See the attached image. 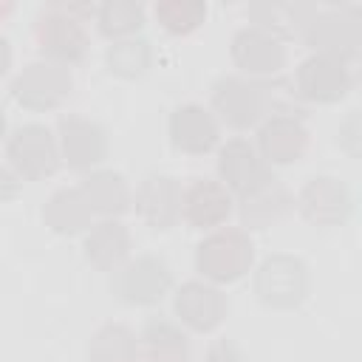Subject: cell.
Returning a JSON list of instances; mask_svg holds the SVG:
<instances>
[{
  "label": "cell",
  "instance_id": "cell-1",
  "mask_svg": "<svg viewBox=\"0 0 362 362\" xmlns=\"http://www.w3.org/2000/svg\"><path fill=\"white\" fill-rule=\"evenodd\" d=\"M255 266V240L240 226H218L195 246V269L209 283H235Z\"/></svg>",
  "mask_w": 362,
  "mask_h": 362
},
{
  "label": "cell",
  "instance_id": "cell-2",
  "mask_svg": "<svg viewBox=\"0 0 362 362\" xmlns=\"http://www.w3.org/2000/svg\"><path fill=\"white\" fill-rule=\"evenodd\" d=\"M303 40L311 54H325L348 62L362 48V6H320L303 31Z\"/></svg>",
  "mask_w": 362,
  "mask_h": 362
},
{
  "label": "cell",
  "instance_id": "cell-3",
  "mask_svg": "<svg viewBox=\"0 0 362 362\" xmlns=\"http://www.w3.org/2000/svg\"><path fill=\"white\" fill-rule=\"evenodd\" d=\"M255 294L266 308L288 311L308 300L311 269L303 257L294 255H269L255 269Z\"/></svg>",
  "mask_w": 362,
  "mask_h": 362
},
{
  "label": "cell",
  "instance_id": "cell-4",
  "mask_svg": "<svg viewBox=\"0 0 362 362\" xmlns=\"http://www.w3.org/2000/svg\"><path fill=\"white\" fill-rule=\"evenodd\" d=\"M62 161L59 139L40 122H25L6 136V164L23 181H40L57 173Z\"/></svg>",
  "mask_w": 362,
  "mask_h": 362
},
{
  "label": "cell",
  "instance_id": "cell-5",
  "mask_svg": "<svg viewBox=\"0 0 362 362\" xmlns=\"http://www.w3.org/2000/svg\"><path fill=\"white\" fill-rule=\"evenodd\" d=\"M212 113L235 130H246L269 119L266 85L263 79H249L243 74H226L212 82Z\"/></svg>",
  "mask_w": 362,
  "mask_h": 362
},
{
  "label": "cell",
  "instance_id": "cell-6",
  "mask_svg": "<svg viewBox=\"0 0 362 362\" xmlns=\"http://www.w3.org/2000/svg\"><path fill=\"white\" fill-rule=\"evenodd\" d=\"M173 288V272L158 255H136L110 277V291L124 305H156Z\"/></svg>",
  "mask_w": 362,
  "mask_h": 362
},
{
  "label": "cell",
  "instance_id": "cell-7",
  "mask_svg": "<svg viewBox=\"0 0 362 362\" xmlns=\"http://www.w3.org/2000/svg\"><path fill=\"white\" fill-rule=\"evenodd\" d=\"M34 42L42 54V59L59 62V65H74L88 54V28L79 17L68 14L57 3H48L45 11L37 14L34 20Z\"/></svg>",
  "mask_w": 362,
  "mask_h": 362
},
{
  "label": "cell",
  "instance_id": "cell-8",
  "mask_svg": "<svg viewBox=\"0 0 362 362\" xmlns=\"http://www.w3.org/2000/svg\"><path fill=\"white\" fill-rule=\"evenodd\" d=\"M74 76L68 65L51 59H34L20 68L8 85L11 99L25 110H51L71 93Z\"/></svg>",
  "mask_w": 362,
  "mask_h": 362
},
{
  "label": "cell",
  "instance_id": "cell-9",
  "mask_svg": "<svg viewBox=\"0 0 362 362\" xmlns=\"http://www.w3.org/2000/svg\"><path fill=\"white\" fill-rule=\"evenodd\" d=\"M229 57L235 68L249 79H274L288 59L283 40L257 25H243L232 34Z\"/></svg>",
  "mask_w": 362,
  "mask_h": 362
},
{
  "label": "cell",
  "instance_id": "cell-10",
  "mask_svg": "<svg viewBox=\"0 0 362 362\" xmlns=\"http://www.w3.org/2000/svg\"><path fill=\"white\" fill-rule=\"evenodd\" d=\"M300 215L314 226H339L354 212V192L351 187L337 175H311L297 198H294Z\"/></svg>",
  "mask_w": 362,
  "mask_h": 362
},
{
  "label": "cell",
  "instance_id": "cell-11",
  "mask_svg": "<svg viewBox=\"0 0 362 362\" xmlns=\"http://www.w3.org/2000/svg\"><path fill=\"white\" fill-rule=\"evenodd\" d=\"M133 206L150 229H173L184 218V187L170 173H147L133 192Z\"/></svg>",
  "mask_w": 362,
  "mask_h": 362
},
{
  "label": "cell",
  "instance_id": "cell-12",
  "mask_svg": "<svg viewBox=\"0 0 362 362\" xmlns=\"http://www.w3.org/2000/svg\"><path fill=\"white\" fill-rule=\"evenodd\" d=\"M294 90L305 102L331 105L348 96L351 90V71L342 59L325 54H308L294 71Z\"/></svg>",
  "mask_w": 362,
  "mask_h": 362
},
{
  "label": "cell",
  "instance_id": "cell-13",
  "mask_svg": "<svg viewBox=\"0 0 362 362\" xmlns=\"http://www.w3.org/2000/svg\"><path fill=\"white\" fill-rule=\"evenodd\" d=\"M173 311H175L178 322L187 325L189 331L209 334V331H215L226 320L229 300L218 288V283H209V280H187L173 294Z\"/></svg>",
  "mask_w": 362,
  "mask_h": 362
},
{
  "label": "cell",
  "instance_id": "cell-14",
  "mask_svg": "<svg viewBox=\"0 0 362 362\" xmlns=\"http://www.w3.org/2000/svg\"><path fill=\"white\" fill-rule=\"evenodd\" d=\"M218 175L238 198L249 195L252 189H257L269 178H274L269 173V161L260 156L257 144H252L249 139H240V136L226 139L218 147Z\"/></svg>",
  "mask_w": 362,
  "mask_h": 362
},
{
  "label": "cell",
  "instance_id": "cell-15",
  "mask_svg": "<svg viewBox=\"0 0 362 362\" xmlns=\"http://www.w3.org/2000/svg\"><path fill=\"white\" fill-rule=\"evenodd\" d=\"M167 133H170L173 147L187 156H204L212 147H218V139H221L218 116L198 102H184L173 107Z\"/></svg>",
  "mask_w": 362,
  "mask_h": 362
},
{
  "label": "cell",
  "instance_id": "cell-16",
  "mask_svg": "<svg viewBox=\"0 0 362 362\" xmlns=\"http://www.w3.org/2000/svg\"><path fill=\"white\" fill-rule=\"evenodd\" d=\"M57 139L62 161L74 170H93L107 156V133L93 119L76 113L62 116L57 124Z\"/></svg>",
  "mask_w": 362,
  "mask_h": 362
},
{
  "label": "cell",
  "instance_id": "cell-17",
  "mask_svg": "<svg viewBox=\"0 0 362 362\" xmlns=\"http://www.w3.org/2000/svg\"><path fill=\"white\" fill-rule=\"evenodd\" d=\"M184 221L192 229H218L232 215V189L221 178H192L184 187Z\"/></svg>",
  "mask_w": 362,
  "mask_h": 362
},
{
  "label": "cell",
  "instance_id": "cell-18",
  "mask_svg": "<svg viewBox=\"0 0 362 362\" xmlns=\"http://www.w3.org/2000/svg\"><path fill=\"white\" fill-rule=\"evenodd\" d=\"M257 150L269 164H294L308 150V127L300 116H269L257 124Z\"/></svg>",
  "mask_w": 362,
  "mask_h": 362
},
{
  "label": "cell",
  "instance_id": "cell-19",
  "mask_svg": "<svg viewBox=\"0 0 362 362\" xmlns=\"http://www.w3.org/2000/svg\"><path fill=\"white\" fill-rule=\"evenodd\" d=\"M317 8L320 6L303 3V0H255L246 6V17H249V25H257L280 40H288L297 34L303 37Z\"/></svg>",
  "mask_w": 362,
  "mask_h": 362
},
{
  "label": "cell",
  "instance_id": "cell-20",
  "mask_svg": "<svg viewBox=\"0 0 362 362\" xmlns=\"http://www.w3.org/2000/svg\"><path fill=\"white\" fill-rule=\"evenodd\" d=\"M82 255L99 272H116L130 260V229L119 218H102L82 235Z\"/></svg>",
  "mask_w": 362,
  "mask_h": 362
},
{
  "label": "cell",
  "instance_id": "cell-21",
  "mask_svg": "<svg viewBox=\"0 0 362 362\" xmlns=\"http://www.w3.org/2000/svg\"><path fill=\"white\" fill-rule=\"evenodd\" d=\"M42 221L57 235H85L93 226V209L82 192V187H59L42 204Z\"/></svg>",
  "mask_w": 362,
  "mask_h": 362
},
{
  "label": "cell",
  "instance_id": "cell-22",
  "mask_svg": "<svg viewBox=\"0 0 362 362\" xmlns=\"http://www.w3.org/2000/svg\"><path fill=\"white\" fill-rule=\"evenodd\" d=\"M291 206H294L291 192L277 178H269L263 187L252 189L249 195H240L238 212H240V223L249 232V229H269V226H274L277 221L286 218V212Z\"/></svg>",
  "mask_w": 362,
  "mask_h": 362
},
{
  "label": "cell",
  "instance_id": "cell-23",
  "mask_svg": "<svg viewBox=\"0 0 362 362\" xmlns=\"http://www.w3.org/2000/svg\"><path fill=\"white\" fill-rule=\"evenodd\" d=\"M79 187L93 215H102V218H119L133 204V189L119 170H90L79 181Z\"/></svg>",
  "mask_w": 362,
  "mask_h": 362
},
{
  "label": "cell",
  "instance_id": "cell-24",
  "mask_svg": "<svg viewBox=\"0 0 362 362\" xmlns=\"http://www.w3.org/2000/svg\"><path fill=\"white\" fill-rule=\"evenodd\" d=\"M141 354L147 362H184L189 354V337L181 322L170 317H150L141 331Z\"/></svg>",
  "mask_w": 362,
  "mask_h": 362
},
{
  "label": "cell",
  "instance_id": "cell-25",
  "mask_svg": "<svg viewBox=\"0 0 362 362\" xmlns=\"http://www.w3.org/2000/svg\"><path fill=\"white\" fill-rule=\"evenodd\" d=\"M90 362H144L139 334L124 322H105L90 334Z\"/></svg>",
  "mask_w": 362,
  "mask_h": 362
},
{
  "label": "cell",
  "instance_id": "cell-26",
  "mask_svg": "<svg viewBox=\"0 0 362 362\" xmlns=\"http://www.w3.org/2000/svg\"><path fill=\"white\" fill-rule=\"evenodd\" d=\"M144 20H147V8L139 0H105L96 8V25L113 42L136 37L141 31Z\"/></svg>",
  "mask_w": 362,
  "mask_h": 362
},
{
  "label": "cell",
  "instance_id": "cell-27",
  "mask_svg": "<svg viewBox=\"0 0 362 362\" xmlns=\"http://www.w3.org/2000/svg\"><path fill=\"white\" fill-rule=\"evenodd\" d=\"M105 65L116 76L139 79L153 65V45H150V40L144 34H136V37H127V40H116L105 51Z\"/></svg>",
  "mask_w": 362,
  "mask_h": 362
},
{
  "label": "cell",
  "instance_id": "cell-28",
  "mask_svg": "<svg viewBox=\"0 0 362 362\" xmlns=\"http://www.w3.org/2000/svg\"><path fill=\"white\" fill-rule=\"evenodd\" d=\"M153 14L164 31L192 34L206 17V3L204 0H158L153 6Z\"/></svg>",
  "mask_w": 362,
  "mask_h": 362
},
{
  "label": "cell",
  "instance_id": "cell-29",
  "mask_svg": "<svg viewBox=\"0 0 362 362\" xmlns=\"http://www.w3.org/2000/svg\"><path fill=\"white\" fill-rule=\"evenodd\" d=\"M337 144L351 158H362V107H354L342 116L337 127Z\"/></svg>",
  "mask_w": 362,
  "mask_h": 362
},
{
  "label": "cell",
  "instance_id": "cell-30",
  "mask_svg": "<svg viewBox=\"0 0 362 362\" xmlns=\"http://www.w3.org/2000/svg\"><path fill=\"white\" fill-rule=\"evenodd\" d=\"M206 362H249V356L235 339L223 337V339H215L206 348Z\"/></svg>",
  "mask_w": 362,
  "mask_h": 362
},
{
  "label": "cell",
  "instance_id": "cell-31",
  "mask_svg": "<svg viewBox=\"0 0 362 362\" xmlns=\"http://www.w3.org/2000/svg\"><path fill=\"white\" fill-rule=\"evenodd\" d=\"M20 189H23V178L6 164V167L0 170V198H3V201H11Z\"/></svg>",
  "mask_w": 362,
  "mask_h": 362
},
{
  "label": "cell",
  "instance_id": "cell-32",
  "mask_svg": "<svg viewBox=\"0 0 362 362\" xmlns=\"http://www.w3.org/2000/svg\"><path fill=\"white\" fill-rule=\"evenodd\" d=\"M356 62H359V71H362V48H359V54H356Z\"/></svg>",
  "mask_w": 362,
  "mask_h": 362
}]
</instances>
